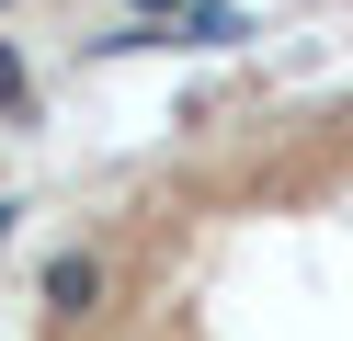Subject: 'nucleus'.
I'll use <instances>...</instances> for the list:
<instances>
[{
    "label": "nucleus",
    "mask_w": 353,
    "mask_h": 341,
    "mask_svg": "<svg viewBox=\"0 0 353 341\" xmlns=\"http://www.w3.org/2000/svg\"><path fill=\"white\" fill-rule=\"evenodd\" d=\"M92 296H103V250H69V262L46 273V307H57V318H80Z\"/></svg>",
    "instance_id": "nucleus-1"
},
{
    "label": "nucleus",
    "mask_w": 353,
    "mask_h": 341,
    "mask_svg": "<svg viewBox=\"0 0 353 341\" xmlns=\"http://www.w3.org/2000/svg\"><path fill=\"white\" fill-rule=\"evenodd\" d=\"M0 216H12V205H0Z\"/></svg>",
    "instance_id": "nucleus-2"
}]
</instances>
